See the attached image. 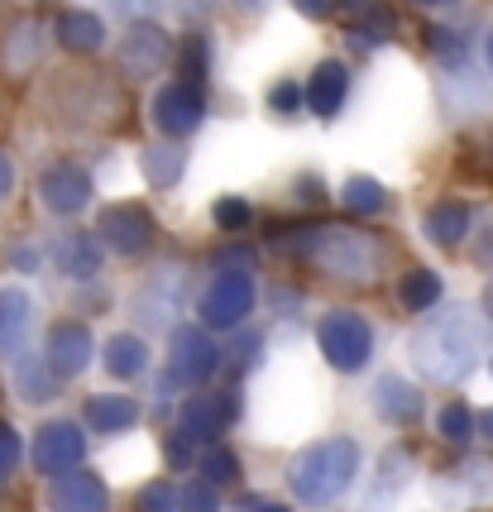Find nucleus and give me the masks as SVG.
I'll return each instance as SVG.
<instances>
[{
  "label": "nucleus",
  "instance_id": "obj_1",
  "mask_svg": "<svg viewBox=\"0 0 493 512\" xmlns=\"http://www.w3.org/2000/svg\"><path fill=\"white\" fill-rule=\"evenodd\" d=\"M283 254H297L312 268H321L336 283H379V273L388 268V245L374 230H355V225H297L288 235H278Z\"/></svg>",
  "mask_w": 493,
  "mask_h": 512
},
{
  "label": "nucleus",
  "instance_id": "obj_2",
  "mask_svg": "<svg viewBox=\"0 0 493 512\" xmlns=\"http://www.w3.org/2000/svg\"><path fill=\"white\" fill-rule=\"evenodd\" d=\"M484 321L470 307H446V312H431L412 331V364L417 374L431 383H465L474 374V364L484 355Z\"/></svg>",
  "mask_w": 493,
  "mask_h": 512
},
{
  "label": "nucleus",
  "instance_id": "obj_3",
  "mask_svg": "<svg viewBox=\"0 0 493 512\" xmlns=\"http://www.w3.org/2000/svg\"><path fill=\"white\" fill-rule=\"evenodd\" d=\"M359 441L355 436H321L312 446L302 450L288 469V484L297 493V503H307V508H331L340 503L350 484L359 479Z\"/></svg>",
  "mask_w": 493,
  "mask_h": 512
},
{
  "label": "nucleus",
  "instance_id": "obj_4",
  "mask_svg": "<svg viewBox=\"0 0 493 512\" xmlns=\"http://www.w3.org/2000/svg\"><path fill=\"white\" fill-rule=\"evenodd\" d=\"M221 364H225V350L216 345V335L206 331L202 321L197 326H178L173 340H168V364L158 374V393H178V388L202 393L206 383L216 379Z\"/></svg>",
  "mask_w": 493,
  "mask_h": 512
},
{
  "label": "nucleus",
  "instance_id": "obj_5",
  "mask_svg": "<svg viewBox=\"0 0 493 512\" xmlns=\"http://www.w3.org/2000/svg\"><path fill=\"white\" fill-rule=\"evenodd\" d=\"M316 350L336 374H359L374 359V326L355 307H331L316 316Z\"/></svg>",
  "mask_w": 493,
  "mask_h": 512
},
{
  "label": "nucleus",
  "instance_id": "obj_6",
  "mask_svg": "<svg viewBox=\"0 0 493 512\" xmlns=\"http://www.w3.org/2000/svg\"><path fill=\"white\" fill-rule=\"evenodd\" d=\"M259 302V283L254 273H240V268H216V278L202 288L197 297V316H202L206 331H240Z\"/></svg>",
  "mask_w": 493,
  "mask_h": 512
},
{
  "label": "nucleus",
  "instance_id": "obj_7",
  "mask_svg": "<svg viewBox=\"0 0 493 512\" xmlns=\"http://www.w3.org/2000/svg\"><path fill=\"white\" fill-rule=\"evenodd\" d=\"M34 192H39V206L48 216H82L96 197V182L82 163H44L39 178H34Z\"/></svg>",
  "mask_w": 493,
  "mask_h": 512
},
{
  "label": "nucleus",
  "instance_id": "obj_8",
  "mask_svg": "<svg viewBox=\"0 0 493 512\" xmlns=\"http://www.w3.org/2000/svg\"><path fill=\"white\" fill-rule=\"evenodd\" d=\"M29 460L34 469L44 474V479H63V474H77V465L87 460V431L68 417H58V422H44L39 426V436H34V446H29Z\"/></svg>",
  "mask_w": 493,
  "mask_h": 512
},
{
  "label": "nucleus",
  "instance_id": "obj_9",
  "mask_svg": "<svg viewBox=\"0 0 493 512\" xmlns=\"http://www.w3.org/2000/svg\"><path fill=\"white\" fill-rule=\"evenodd\" d=\"M178 58V44L168 39V29L163 24H130L125 29V39H120V72L130 77V82H154L163 67Z\"/></svg>",
  "mask_w": 493,
  "mask_h": 512
},
{
  "label": "nucleus",
  "instance_id": "obj_10",
  "mask_svg": "<svg viewBox=\"0 0 493 512\" xmlns=\"http://www.w3.org/2000/svg\"><path fill=\"white\" fill-rule=\"evenodd\" d=\"M149 115H154V125L163 139H187V134L202 130L206 120V91L202 87H187V82H163L154 91V101H149Z\"/></svg>",
  "mask_w": 493,
  "mask_h": 512
},
{
  "label": "nucleus",
  "instance_id": "obj_11",
  "mask_svg": "<svg viewBox=\"0 0 493 512\" xmlns=\"http://www.w3.org/2000/svg\"><path fill=\"white\" fill-rule=\"evenodd\" d=\"M96 235H101L106 249L125 254V259H139L144 249L154 245V216H149L139 201H111V206H101V216H96Z\"/></svg>",
  "mask_w": 493,
  "mask_h": 512
},
{
  "label": "nucleus",
  "instance_id": "obj_12",
  "mask_svg": "<svg viewBox=\"0 0 493 512\" xmlns=\"http://www.w3.org/2000/svg\"><path fill=\"white\" fill-rule=\"evenodd\" d=\"M91 355H96V340H91L87 321H53V326H48L44 359L58 379H82Z\"/></svg>",
  "mask_w": 493,
  "mask_h": 512
},
{
  "label": "nucleus",
  "instance_id": "obj_13",
  "mask_svg": "<svg viewBox=\"0 0 493 512\" xmlns=\"http://www.w3.org/2000/svg\"><path fill=\"white\" fill-rule=\"evenodd\" d=\"M230 422H235V393L221 388H202L178 407V431H187L192 441H216Z\"/></svg>",
  "mask_w": 493,
  "mask_h": 512
},
{
  "label": "nucleus",
  "instance_id": "obj_14",
  "mask_svg": "<svg viewBox=\"0 0 493 512\" xmlns=\"http://www.w3.org/2000/svg\"><path fill=\"white\" fill-rule=\"evenodd\" d=\"M48 259H53V268H58L63 278L87 283V278H96V273H101L106 245H101V235H96V230H63V235L48 245Z\"/></svg>",
  "mask_w": 493,
  "mask_h": 512
},
{
  "label": "nucleus",
  "instance_id": "obj_15",
  "mask_svg": "<svg viewBox=\"0 0 493 512\" xmlns=\"http://www.w3.org/2000/svg\"><path fill=\"white\" fill-rule=\"evenodd\" d=\"M48 512H111V489L91 469L63 474L48 484Z\"/></svg>",
  "mask_w": 493,
  "mask_h": 512
},
{
  "label": "nucleus",
  "instance_id": "obj_16",
  "mask_svg": "<svg viewBox=\"0 0 493 512\" xmlns=\"http://www.w3.org/2000/svg\"><path fill=\"white\" fill-rule=\"evenodd\" d=\"M29 331H34V297L15 283H0V359L29 355Z\"/></svg>",
  "mask_w": 493,
  "mask_h": 512
},
{
  "label": "nucleus",
  "instance_id": "obj_17",
  "mask_svg": "<svg viewBox=\"0 0 493 512\" xmlns=\"http://www.w3.org/2000/svg\"><path fill=\"white\" fill-rule=\"evenodd\" d=\"M44 44H48L44 24L39 20H15L10 24V34H5V44H0V72H5L10 82L29 77L34 67L44 63Z\"/></svg>",
  "mask_w": 493,
  "mask_h": 512
},
{
  "label": "nucleus",
  "instance_id": "obj_18",
  "mask_svg": "<svg viewBox=\"0 0 493 512\" xmlns=\"http://www.w3.org/2000/svg\"><path fill=\"white\" fill-rule=\"evenodd\" d=\"M345 101H350V67L340 58H321L307 77V111L316 120H336L345 111Z\"/></svg>",
  "mask_w": 493,
  "mask_h": 512
},
{
  "label": "nucleus",
  "instance_id": "obj_19",
  "mask_svg": "<svg viewBox=\"0 0 493 512\" xmlns=\"http://www.w3.org/2000/svg\"><path fill=\"white\" fill-rule=\"evenodd\" d=\"M182 292H187V273H182V268H158L154 278L139 288V297H135L139 321H149V326H168L173 312L182 307Z\"/></svg>",
  "mask_w": 493,
  "mask_h": 512
},
{
  "label": "nucleus",
  "instance_id": "obj_20",
  "mask_svg": "<svg viewBox=\"0 0 493 512\" xmlns=\"http://www.w3.org/2000/svg\"><path fill=\"white\" fill-rule=\"evenodd\" d=\"M139 407L130 393H91L82 402V422L96 431V436H120V431H130L139 422Z\"/></svg>",
  "mask_w": 493,
  "mask_h": 512
},
{
  "label": "nucleus",
  "instance_id": "obj_21",
  "mask_svg": "<svg viewBox=\"0 0 493 512\" xmlns=\"http://www.w3.org/2000/svg\"><path fill=\"white\" fill-rule=\"evenodd\" d=\"M470 225H474V211L465 206V201H436V206H426V216H422V235L431 240V245H441V249H460L465 245V235H470Z\"/></svg>",
  "mask_w": 493,
  "mask_h": 512
},
{
  "label": "nucleus",
  "instance_id": "obj_22",
  "mask_svg": "<svg viewBox=\"0 0 493 512\" xmlns=\"http://www.w3.org/2000/svg\"><path fill=\"white\" fill-rule=\"evenodd\" d=\"M374 412H379V422L388 426H412L422 417V388H412L407 379L398 374H383L374 383Z\"/></svg>",
  "mask_w": 493,
  "mask_h": 512
},
{
  "label": "nucleus",
  "instance_id": "obj_23",
  "mask_svg": "<svg viewBox=\"0 0 493 512\" xmlns=\"http://www.w3.org/2000/svg\"><path fill=\"white\" fill-rule=\"evenodd\" d=\"M53 39L77 58H91V53L106 48V20L96 10H63L58 24H53Z\"/></svg>",
  "mask_w": 493,
  "mask_h": 512
},
{
  "label": "nucleus",
  "instance_id": "obj_24",
  "mask_svg": "<svg viewBox=\"0 0 493 512\" xmlns=\"http://www.w3.org/2000/svg\"><path fill=\"white\" fill-rule=\"evenodd\" d=\"M139 168H144V182L149 187H178L182 173H187V149L173 144V139H163V144H144L139 149Z\"/></svg>",
  "mask_w": 493,
  "mask_h": 512
},
{
  "label": "nucleus",
  "instance_id": "obj_25",
  "mask_svg": "<svg viewBox=\"0 0 493 512\" xmlns=\"http://www.w3.org/2000/svg\"><path fill=\"white\" fill-rule=\"evenodd\" d=\"M106 374L111 379H139L144 369H149V345H144V335H135V331H115L111 340H106Z\"/></svg>",
  "mask_w": 493,
  "mask_h": 512
},
{
  "label": "nucleus",
  "instance_id": "obj_26",
  "mask_svg": "<svg viewBox=\"0 0 493 512\" xmlns=\"http://www.w3.org/2000/svg\"><path fill=\"white\" fill-rule=\"evenodd\" d=\"M15 393H20L24 402H48V398H58V374L48 369V359L44 355H24L15 359Z\"/></svg>",
  "mask_w": 493,
  "mask_h": 512
},
{
  "label": "nucleus",
  "instance_id": "obj_27",
  "mask_svg": "<svg viewBox=\"0 0 493 512\" xmlns=\"http://www.w3.org/2000/svg\"><path fill=\"white\" fill-rule=\"evenodd\" d=\"M446 297V283L436 268H407L403 283H398V302L407 312H436V302Z\"/></svg>",
  "mask_w": 493,
  "mask_h": 512
},
{
  "label": "nucleus",
  "instance_id": "obj_28",
  "mask_svg": "<svg viewBox=\"0 0 493 512\" xmlns=\"http://www.w3.org/2000/svg\"><path fill=\"white\" fill-rule=\"evenodd\" d=\"M340 201H345L350 216H379V211H388V187L369 173H350L340 187Z\"/></svg>",
  "mask_w": 493,
  "mask_h": 512
},
{
  "label": "nucleus",
  "instance_id": "obj_29",
  "mask_svg": "<svg viewBox=\"0 0 493 512\" xmlns=\"http://www.w3.org/2000/svg\"><path fill=\"white\" fill-rule=\"evenodd\" d=\"M398 34V15L393 10H364L350 29H345V44H359V48H379V44H388Z\"/></svg>",
  "mask_w": 493,
  "mask_h": 512
},
{
  "label": "nucleus",
  "instance_id": "obj_30",
  "mask_svg": "<svg viewBox=\"0 0 493 512\" xmlns=\"http://www.w3.org/2000/svg\"><path fill=\"white\" fill-rule=\"evenodd\" d=\"M206 72H211V39L206 34H187L178 44V82L206 87Z\"/></svg>",
  "mask_w": 493,
  "mask_h": 512
},
{
  "label": "nucleus",
  "instance_id": "obj_31",
  "mask_svg": "<svg viewBox=\"0 0 493 512\" xmlns=\"http://www.w3.org/2000/svg\"><path fill=\"white\" fill-rule=\"evenodd\" d=\"M426 53L436 58L441 67H465L470 63V44H465V34L460 29H446V24H426Z\"/></svg>",
  "mask_w": 493,
  "mask_h": 512
},
{
  "label": "nucleus",
  "instance_id": "obj_32",
  "mask_svg": "<svg viewBox=\"0 0 493 512\" xmlns=\"http://www.w3.org/2000/svg\"><path fill=\"white\" fill-rule=\"evenodd\" d=\"M436 431H441V441H450V446H465L474 431H479V417L470 412V402H446L436 412Z\"/></svg>",
  "mask_w": 493,
  "mask_h": 512
},
{
  "label": "nucleus",
  "instance_id": "obj_33",
  "mask_svg": "<svg viewBox=\"0 0 493 512\" xmlns=\"http://www.w3.org/2000/svg\"><path fill=\"white\" fill-rule=\"evenodd\" d=\"M197 465H202V479L206 484H216V489L240 479V455H235V450H225V446L202 450V460H197Z\"/></svg>",
  "mask_w": 493,
  "mask_h": 512
},
{
  "label": "nucleus",
  "instance_id": "obj_34",
  "mask_svg": "<svg viewBox=\"0 0 493 512\" xmlns=\"http://www.w3.org/2000/svg\"><path fill=\"white\" fill-rule=\"evenodd\" d=\"M211 221H216V230H225V235H240V230H249V221H254V206H249V197H216Z\"/></svg>",
  "mask_w": 493,
  "mask_h": 512
},
{
  "label": "nucleus",
  "instance_id": "obj_35",
  "mask_svg": "<svg viewBox=\"0 0 493 512\" xmlns=\"http://www.w3.org/2000/svg\"><path fill=\"white\" fill-rule=\"evenodd\" d=\"M135 512H182V493L168 479H154L135 493Z\"/></svg>",
  "mask_w": 493,
  "mask_h": 512
},
{
  "label": "nucleus",
  "instance_id": "obj_36",
  "mask_svg": "<svg viewBox=\"0 0 493 512\" xmlns=\"http://www.w3.org/2000/svg\"><path fill=\"white\" fill-rule=\"evenodd\" d=\"M302 106H307V87L302 82H292V77H278L269 87V111L283 115V120H292V115H302Z\"/></svg>",
  "mask_w": 493,
  "mask_h": 512
},
{
  "label": "nucleus",
  "instance_id": "obj_37",
  "mask_svg": "<svg viewBox=\"0 0 493 512\" xmlns=\"http://www.w3.org/2000/svg\"><path fill=\"white\" fill-rule=\"evenodd\" d=\"M178 493H182V512H221V493H216V484H206V479H192Z\"/></svg>",
  "mask_w": 493,
  "mask_h": 512
},
{
  "label": "nucleus",
  "instance_id": "obj_38",
  "mask_svg": "<svg viewBox=\"0 0 493 512\" xmlns=\"http://www.w3.org/2000/svg\"><path fill=\"white\" fill-rule=\"evenodd\" d=\"M24 460V441H20V431L10 422H0V484L5 479H15V469H20Z\"/></svg>",
  "mask_w": 493,
  "mask_h": 512
},
{
  "label": "nucleus",
  "instance_id": "obj_39",
  "mask_svg": "<svg viewBox=\"0 0 493 512\" xmlns=\"http://www.w3.org/2000/svg\"><path fill=\"white\" fill-rule=\"evenodd\" d=\"M106 5H111L125 24H149L158 15V5H163V0H106Z\"/></svg>",
  "mask_w": 493,
  "mask_h": 512
},
{
  "label": "nucleus",
  "instance_id": "obj_40",
  "mask_svg": "<svg viewBox=\"0 0 493 512\" xmlns=\"http://www.w3.org/2000/svg\"><path fill=\"white\" fill-rule=\"evenodd\" d=\"M5 264L15 268V273H39V264H44V249H34V245H10V249H5Z\"/></svg>",
  "mask_w": 493,
  "mask_h": 512
},
{
  "label": "nucleus",
  "instance_id": "obj_41",
  "mask_svg": "<svg viewBox=\"0 0 493 512\" xmlns=\"http://www.w3.org/2000/svg\"><path fill=\"white\" fill-rule=\"evenodd\" d=\"M259 350H264V335L249 331L245 340H235V345H230V359H235V369H254V364H259Z\"/></svg>",
  "mask_w": 493,
  "mask_h": 512
},
{
  "label": "nucleus",
  "instance_id": "obj_42",
  "mask_svg": "<svg viewBox=\"0 0 493 512\" xmlns=\"http://www.w3.org/2000/svg\"><path fill=\"white\" fill-rule=\"evenodd\" d=\"M254 249H245V245H230V249H221L216 254V268H240V273H254Z\"/></svg>",
  "mask_w": 493,
  "mask_h": 512
},
{
  "label": "nucleus",
  "instance_id": "obj_43",
  "mask_svg": "<svg viewBox=\"0 0 493 512\" xmlns=\"http://www.w3.org/2000/svg\"><path fill=\"white\" fill-rule=\"evenodd\" d=\"M292 10L307 15V20H331L336 15V0H292Z\"/></svg>",
  "mask_w": 493,
  "mask_h": 512
},
{
  "label": "nucleus",
  "instance_id": "obj_44",
  "mask_svg": "<svg viewBox=\"0 0 493 512\" xmlns=\"http://www.w3.org/2000/svg\"><path fill=\"white\" fill-rule=\"evenodd\" d=\"M297 201H307V206H321V201H326V182L321 178H312V173H302V178H297Z\"/></svg>",
  "mask_w": 493,
  "mask_h": 512
},
{
  "label": "nucleus",
  "instance_id": "obj_45",
  "mask_svg": "<svg viewBox=\"0 0 493 512\" xmlns=\"http://www.w3.org/2000/svg\"><path fill=\"white\" fill-rule=\"evenodd\" d=\"M235 512H292L288 503H273V498H259V493H249L245 503H235Z\"/></svg>",
  "mask_w": 493,
  "mask_h": 512
},
{
  "label": "nucleus",
  "instance_id": "obj_46",
  "mask_svg": "<svg viewBox=\"0 0 493 512\" xmlns=\"http://www.w3.org/2000/svg\"><path fill=\"white\" fill-rule=\"evenodd\" d=\"M178 5V15H187V20H202V15H211L221 0H173Z\"/></svg>",
  "mask_w": 493,
  "mask_h": 512
},
{
  "label": "nucleus",
  "instance_id": "obj_47",
  "mask_svg": "<svg viewBox=\"0 0 493 512\" xmlns=\"http://www.w3.org/2000/svg\"><path fill=\"white\" fill-rule=\"evenodd\" d=\"M10 192H15V158L0 149V201L10 197Z\"/></svg>",
  "mask_w": 493,
  "mask_h": 512
},
{
  "label": "nucleus",
  "instance_id": "obj_48",
  "mask_svg": "<svg viewBox=\"0 0 493 512\" xmlns=\"http://www.w3.org/2000/svg\"><path fill=\"white\" fill-rule=\"evenodd\" d=\"M479 312H484V316H489V321H493V278H489V283H484V297H479Z\"/></svg>",
  "mask_w": 493,
  "mask_h": 512
},
{
  "label": "nucleus",
  "instance_id": "obj_49",
  "mask_svg": "<svg viewBox=\"0 0 493 512\" xmlns=\"http://www.w3.org/2000/svg\"><path fill=\"white\" fill-rule=\"evenodd\" d=\"M479 431H484V441H493V407L479 417Z\"/></svg>",
  "mask_w": 493,
  "mask_h": 512
},
{
  "label": "nucleus",
  "instance_id": "obj_50",
  "mask_svg": "<svg viewBox=\"0 0 493 512\" xmlns=\"http://www.w3.org/2000/svg\"><path fill=\"white\" fill-rule=\"evenodd\" d=\"M484 58H489V72H493V29H489V39H484Z\"/></svg>",
  "mask_w": 493,
  "mask_h": 512
},
{
  "label": "nucleus",
  "instance_id": "obj_51",
  "mask_svg": "<svg viewBox=\"0 0 493 512\" xmlns=\"http://www.w3.org/2000/svg\"><path fill=\"white\" fill-rule=\"evenodd\" d=\"M417 5H426V10H441V5H455V0H417Z\"/></svg>",
  "mask_w": 493,
  "mask_h": 512
},
{
  "label": "nucleus",
  "instance_id": "obj_52",
  "mask_svg": "<svg viewBox=\"0 0 493 512\" xmlns=\"http://www.w3.org/2000/svg\"><path fill=\"white\" fill-rule=\"evenodd\" d=\"M345 5H359V10H369V0H345Z\"/></svg>",
  "mask_w": 493,
  "mask_h": 512
}]
</instances>
